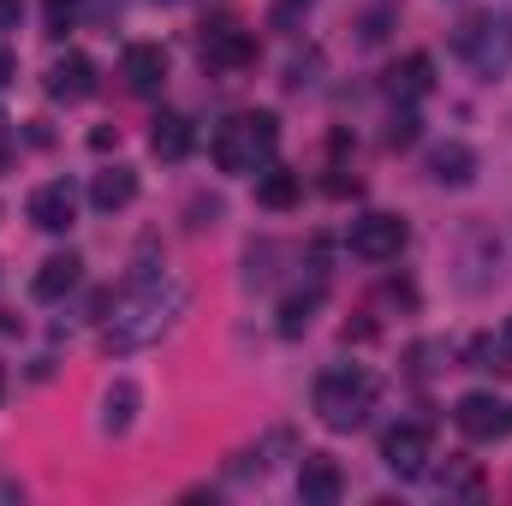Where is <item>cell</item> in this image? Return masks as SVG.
<instances>
[{"instance_id": "6da1fadb", "label": "cell", "mask_w": 512, "mask_h": 506, "mask_svg": "<svg viewBox=\"0 0 512 506\" xmlns=\"http://www.w3.org/2000/svg\"><path fill=\"white\" fill-rule=\"evenodd\" d=\"M185 304H191V292H185L179 274L137 268V274L126 280V292L114 298V316L102 322V346H108L114 358H131V352L155 346V340L185 316Z\"/></svg>"}, {"instance_id": "d6986e66", "label": "cell", "mask_w": 512, "mask_h": 506, "mask_svg": "<svg viewBox=\"0 0 512 506\" xmlns=\"http://www.w3.org/2000/svg\"><path fill=\"white\" fill-rule=\"evenodd\" d=\"M131 417H137V387H131V381H114L108 399H102V429H108V435H126Z\"/></svg>"}, {"instance_id": "7c38bea8", "label": "cell", "mask_w": 512, "mask_h": 506, "mask_svg": "<svg viewBox=\"0 0 512 506\" xmlns=\"http://www.w3.org/2000/svg\"><path fill=\"white\" fill-rule=\"evenodd\" d=\"M340 495H346L340 465H334V459H322V453H310V459H304V471H298V501H304V506H334Z\"/></svg>"}, {"instance_id": "277c9868", "label": "cell", "mask_w": 512, "mask_h": 506, "mask_svg": "<svg viewBox=\"0 0 512 506\" xmlns=\"http://www.w3.org/2000/svg\"><path fill=\"white\" fill-rule=\"evenodd\" d=\"M459 60L477 72V78H507L512 72V12H477L459 24L453 36Z\"/></svg>"}, {"instance_id": "7a4b0ae2", "label": "cell", "mask_w": 512, "mask_h": 506, "mask_svg": "<svg viewBox=\"0 0 512 506\" xmlns=\"http://www.w3.org/2000/svg\"><path fill=\"white\" fill-rule=\"evenodd\" d=\"M376 399H382V387H376V376H370L364 364H334V370L316 376V417H322L334 435L370 423Z\"/></svg>"}, {"instance_id": "ac0fdd59", "label": "cell", "mask_w": 512, "mask_h": 506, "mask_svg": "<svg viewBox=\"0 0 512 506\" xmlns=\"http://www.w3.org/2000/svg\"><path fill=\"white\" fill-rule=\"evenodd\" d=\"M149 149H155L161 161H185V155H191V120H185V114H161L155 131H149Z\"/></svg>"}, {"instance_id": "52a82bcc", "label": "cell", "mask_w": 512, "mask_h": 506, "mask_svg": "<svg viewBox=\"0 0 512 506\" xmlns=\"http://www.w3.org/2000/svg\"><path fill=\"white\" fill-rule=\"evenodd\" d=\"M429 459H435V441H429L423 423H393L382 435V465L393 477H423Z\"/></svg>"}, {"instance_id": "2e32d148", "label": "cell", "mask_w": 512, "mask_h": 506, "mask_svg": "<svg viewBox=\"0 0 512 506\" xmlns=\"http://www.w3.org/2000/svg\"><path fill=\"white\" fill-rule=\"evenodd\" d=\"M429 54H405L393 72H387V90H393V102H423L429 96Z\"/></svg>"}, {"instance_id": "9a60e30c", "label": "cell", "mask_w": 512, "mask_h": 506, "mask_svg": "<svg viewBox=\"0 0 512 506\" xmlns=\"http://www.w3.org/2000/svg\"><path fill=\"white\" fill-rule=\"evenodd\" d=\"M78 268H84V262H78L72 251H66V256H48V262L36 268V280H30V292H36L42 304H54V298H66V292L78 286Z\"/></svg>"}, {"instance_id": "44dd1931", "label": "cell", "mask_w": 512, "mask_h": 506, "mask_svg": "<svg viewBox=\"0 0 512 506\" xmlns=\"http://www.w3.org/2000/svg\"><path fill=\"white\" fill-rule=\"evenodd\" d=\"M310 12H316V0H274V6H268V30L292 36V30H304Z\"/></svg>"}, {"instance_id": "ba28073f", "label": "cell", "mask_w": 512, "mask_h": 506, "mask_svg": "<svg viewBox=\"0 0 512 506\" xmlns=\"http://www.w3.org/2000/svg\"><path fill=\"white\" fill-rule=\"evenodd\" d=\"M453 423H459L465 441H495V435H507L512 429L507 405H501L495 393H465V399L453 405Z\"/></svg>"}, {"instance_id": "7402d4cb", "label": "cell", "mask_w": 512, "mask_h": 506, "mask_svg": "<svg viewBox=\"0 0 512 506\" xmlns=\"http://www.w3.org/2000/svg\"><path fill=\"white\" fill-rule=\"evenodd\" d=\"M441 495H465V501H477V495H483V483H477V471H471V465H447V471H441Z\"/></svg>"}, {"instance_id": "5bb4252c", "label": "cell", "mask_w": 512, "mask_h": 506, "mask_svg": "<svg viewBox=\"0 0 512 506\" xmlns=\"http://www.w3.org/2000/svg\"><path fill=\"white\" fill-rule=\"evenodd\" d=\"M131 197H137V173H131L126 161H114V167H102V173L90 179V203H96L102 215H120Z\"/></svg>"}, {"instance_id": "4316f807", "label": "cell", "mask_w": 512, "mask_h": 506, "mask_svg": "<svg viewBox=\"0 0 512 506\" xmlns=\"http://www.w3.org/2000/svg\"><path fill=\"white\" fill-rule=\"evenodd\" d=\"M12 72H18V66H12V54H6V48H0V90H6V84H12Z\"/></svg>"}, {"instance_id": "3957f363", "label": "cell", "mask_w": 512, "mask_h": 506, "mask_svg": "<svg viewBox=\"0 0 512 506\" xmlns=\"http://www.w3.org/2000/svg\"><path fill=\"white\" fill-rule=\"evenodd\" d=\"M274 143H280V120L274 114H262V108L233 114L215 131V167L221 173H262L274 161Z\"/></svg>"}, {"instance_id": "d4e9b609", "label": "cell", "mask_w": 512, "mask_h": 506, "mask_svg": "<svg viewBox=\"0 0 512 506\" xmlns=\"http://www.w3.org/2000/svg\"><path fill=\"white\" fill-rule=\"evenodd\" d=\"M495 358H501L495 370H512V316H507V328H501V340H495Z\"/></svg>"}, {"instance_id": "8fae6325", "label": "cell", "mask_w": 512, "mask_h": 506, "mask_svg": "<svg viewBox=\"0 0 512 506\" xmlns=\"http://www.w3.org/2000/svg\"><path fill=\"white\" fill-rule=\"evenodd\" d=\"M42 84H48V96H54V102H84V96L96 90V66H90L78 48H66V54L48 66V78H42Z\"/></svg>"}, {"instance_id": "ffe728a7", "label": "cell", "mask_w": 512, "mask_h": 506, "mask_svg": "<svg viewBox=\"0 0 512 506\" xmlns=\"http://www.w3.org/2000/svg\"><path fill=\"white\" fill-rule=\"evenodd\" d=\"M316 304H322V280H316L310 292H292V298L280 304V334H286V340H298V334L310 328V316H316Z\"/></svg>"}, {"instance_id": "30bf717a", "label": "cell", "mask_w": 512, "mask_h": 506, "mask_svg": "<svg viewBox=\"0 0 512 506\" xmlns=\"http://www.w3.org/2000/svg\"><path fill=\"white\" fill-rule=\"evenodd\" d=\"M120 78H126L131 96H161V84H167V54H161L155 42H131L126 54H120Z\"/></svg>"}, {"instance_id": "9c48e42d", "label": "cell", "mask_w": 512, "mask_h": 506, "mask_svg": "<svg viewBox=\"0 0 512 506\" xmlns=\"http://www.w3.org/2000/svg\"><path fill=\"white\" fill-rule=\"evenodd\" d=\"M30 221H36L42 233H66V227L78 221V191H72L66 179L36 185V191H30Z\"/></svg>"}, {"instance_id": "603a6c76", "label": "cell", "mask_w": 512, "mask_h": 506, "mask_svg": "<svg viewBox=\"0 0 512 506\" xmlns=\"http://www.w3.org/2000/svg\"><path fill=\"white\" fill-rule=\"evenodd\" d=\"M42 18H48V36H66L78 24V0H42Z\"/></svg>"}, {"instance_id": "484cf974", "label": "cell", "mask_w": 512, "mask_h": 506, "mask_svg": "<svg viewBox=\"0 0 512 506\" xmlns=\"http://www.w3.org/2000/svg\"><path fill=\"white\" fill-rule=\"evenodd\" d=\"M18 18H24V0H0V30H18Z\"/></svg>"}, {"instance_id": "5b68a950", "label": "cell", "mask_w": 512, "mask_h": 506, "mask_svg": "<svg viewBox=\"0 0 512 506\" xmlns=\"http://www.w3.org/2000/svg\"><path fill=\"white\" fill-rule=\"evenodd\" d=\"M203 66L209 72H245V66H256V30H245L239 18H209L203 24Z\"/></svg>"}, {"instance_id": "e0dca14e", "label": "cell", "mask_w": 512, "mask_h": 506, "mask_svg": "<svg viewBox=\"0 0 512 506\" xmlns=\"http://www.w3.org/2000/svg\"><path fill=\"white\" fill-rule=\"evenodd\" d=\"M298 191H304V179H298L292 167H274V161H268V167L256 173V203H262V209H292Z\"/></svg>"}, {"instance_id": "4fadbf2b", "label": "cell", "mask_w": 512, "mask_h": 506, "mask_svg": "<svg viewBox=\"0 0 512 506\" xmlns=\"http://www.w3.org/2000/svg\"><path fill=\"white\" fill-rule=\"evenodd\" d=\"M429 179H435V185H453V191L471 185V179H477V149L459 143V137L435 143V149H429Z\"/></svg>"}, {"instance_id": "cb8c5ba5", "label": "cell", "mask_w": 512, "mask_h": 506, "mask_svg": "<svg viewBox=\"0 0 512 506\" xmlns=\"http://www.w3.org/2000/svg\"><path fill=\"white\" fill-rule=\"evenodd\" d=\"M387 143H393V149L417 143V108H411V102H399V114H393V126H387Z\"/></svg>"}, {"instance_id": "8992f818", "label": "cell", "mask_w": 512, "mask_h": 506, "mask_svg": "<svg viewBox=\"0 0 512 506\" xmlns=\"http://www.w3.org/2000/svg\"><path fill=\"white\" fill-rule=\"evenodd\" d=\"M405 239H411V227H405L399 215H387V209L358 215V221H352V233H346L352 256H364V262H393V256L405 251Z\"/></svg>"}]
</instances>
